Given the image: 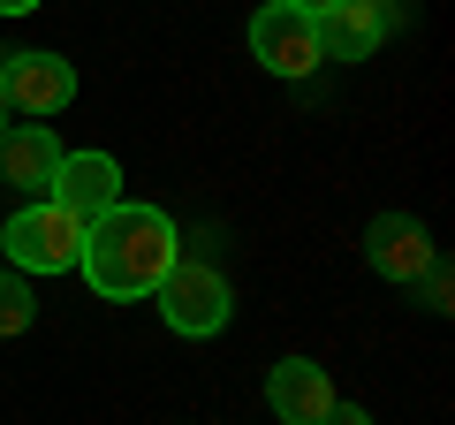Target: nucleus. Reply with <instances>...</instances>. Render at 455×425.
I'll return each mask as SVG.
<instances>
[{"instance_id": "obj_11", "label": "nucleus", "mask_w": 455, "mask_h": 425, "mask_svg": "<svg viewBox=\"0 0 455 425\" xmlns=\"http://www.w3.org/2000/svg\"><path fill=\"white\" fill-rule=\"evenodd\" d=\"M31 319H38V296H31V281H23V274H0V342L31 334Z\"/></svg>"}, {"instance_id": "obj_10", "label": "nucleus", "mask_w": 455, "mask_h": 425, "mask_svg": "<svg viewBox=\"0 0 455 425\" xmlns=\"http://www.w3.org/2000/svg\"><path fill=\"white\" fill-rule=\"evenodd\" d=\"M326 403H334V380H326V365H311V357H281L274 373H266V410H274L281 425H319Z\"/></svg>"}, {"instance_id": "obj_12", "label": "nucleus", "mask_w": 455, "mask_h": 425, "mask_svg": "<svg viewBox=\"0 0 455 425\" xmlns=\"http://www.w3.org/2000/svg\"><path fill=\"white\" fill-rule=\"evenodd\" d=\"M319 425H372V410H357V403H341V395H334V403H326V418Z\"/></svg>"}, {"instance_id": "obj_5", "label": "nucleus", "mask_w": 455, "mask_h": 425, "mask_svg": "<svg viewBox=\"0 0 455 425\" xmlns=\"http://www.w3.org/2000/svg\"><path fill=\"white\" fill-rule=\"evenodd\" d=\"M251 61H259L266 76H289V84L319 76V68H326V53H319V23L296 16V8H281V0H266L259 16H251Z\"/></svg>"}, {"instance_id": "obj_3", "label": "nucleus", "mask_w": 455, "mask_h": 425, "mask_svg": "<svg viewBox=\"0 0 455 425\" xmlns=\"http://www.w3.org/2000/svg\"><path fill=\"white\" fill-rule=\"evenodd\" d=\"M160 319L167 334H182V342H205V334L228 327V311H235V289H228V274L212 259H175V274L160 281Z\"/></svg>"}, {"instance_id": "obj_6", "label": "nucleus", "mask_w": 455, "mask_h": 425, "mask_svg": "<svg viewBox=\"0 0 455 425\" xmlns=\"http://www.w3.org/2000/svg\"><path fill=\"white\" fill-rule=\"evenodd\" d=\"M364 266L379 281H395V289H418L440 266V244H433V229H425L418 212H379L372 229H364Z\"/></svg>"}, {"instance_id": "obj_13", "label": "nucleus", "mask_w": 455, "mask_h": 425, "mask_svg": "<svg viewBox=\"0 0 455 425\" xmlns=\"http://www.w3.org/2000/svg\"><path fill=\"white\" fill-rule=\"evenodd\" d=\"M281 8H296V16H311V23H326L341 8V0H281Z\"/></svg>"}, {"instance_id": "obj_4", "label": "nucleus", "mask_w": 455, "mask_h": 425, "mask_svg": "<svg viewBox=\"0 0 455 425\" xmlns=\"http://www.w3.org/2000/svg\"><path fill=\"white\" fill-rule=\"evenodd\" d=\"M0 99L16 122H53L76 99V68L46 46H0Z\"/></svg>"}, {"instance_id": "obj_14", "label": "nucleus", "mask_w": 455, "mask_h": 425, "mask_svg": "<svg viewBox=\"0 0 455 425\" xmlns=\"http://www.w3.org/2000/svg\"><path fill=\"white\" fill-rule=\"evenodd\" d=\"M38 0H0V16H31Z\"/></svg>"}, {"instance_id": "obj_7", "label": "nucleus", "mask_w": 455, "mask_h": 425, "mask_svg": "<svg viewBox=\"0 0 455 425\" xmlns=\"http://www.w3.org/2000/svg\"><path fill=\"white\" fill-rule=\"evenodd\" d=\"M53 175H61V137H53V122H16V130L0 137V182H8L23 205L46 197Z\"/></svg>"}, {"instance_id": "obj_2", "label": "nucleus", "mask_w": 455, "mask_h": 425, "mask_svg": "<svg viewBox=\"0 0 455 425\" xmlns=\"http://www.w3.org/2000/svg\"><path fill=\"white\" fill-rule=\"evenodd\" d=\"M0 259L16 266L23 281L31 274H76V259H84V221L68 205H53V197H31V205L0 229Z\"/></svg>"}, {"instance_id": "obj_8", "label": "nucleus", "mask_w": 455, "mask_h": 425, "mask_svg": "<svg viewBox=\"0 0 455 425\" xmlns=\"http://www.w3.org/2000/svg\"><path fill=\"white\" fill-rule=\"evenodd\" d=\"M403 23V0H341L334 16L319 23V53L326 61H364L387 46V31Z\"/></svg>"}, {"instance_id": "obj_15", "label": "nucleus", "mask_w": 455, "mask_h": 425, "mask_svg": "<svg viewBox=\"0 0 455 425\" xmlns=\"http://www.w3.org/2000/svg\"><path fill=\"white\" fill-rule=\"evenodd\" d=\"M8 130H16V115H8V99H0V137H8Z\"/></svg>"}, {"instance_id": "obj_1", "label": "nucleus", "mask_w": 455, "mask_h": 425, "mask_svg": "<svg viewBox=\"0 0 455 425\" xmlns=\"http://www.w3.org/2000/svg\"><path fill=\"white\" fill-rule=\"evenodd\" d=\"M182 259V236L175 221H167L160 205H107L99 221H84V259L76 274L92 281V296H107V304H137V296H152L167 274H175Z\"/></svg>"}, {"instance_id": "obj_9", "label": "nucleus", "mask_w": 455, "mask_h": 425, "mask_svg": "<svg viewBox=\"0 0 455 425\" xmlns=\"http://www.w3.org/2000/svg\"><path fill=\"white\" fill-rule=\"evenodd\" d=\"M53 205H68L76 221H99L107 205H122V160L114 152H61V175H53Z\"/></svg>"}]
</instances>
